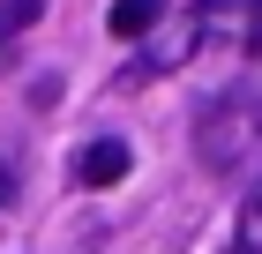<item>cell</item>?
Returning a JSON list of instances; mask_svg holds the SVG:
<instances>
[{"mask_svg":"<svg viewBox=\"0 0 262 254\" xmlns=\"http://www.w3.org/2000/svg\"><path fill=\"white\" fill-rule=\"evenodd\" d=\"M247 142H255V120H247V98H240V90H225V98H210V105H202L195 150H202V165H210V172H232Z\"/></svg>","mask_w":262,"mask_h":254,"instance_id":"1","label":"cell"},{"mask_svg":"<svg viewBox=\"0 0 262 254\" xmlns=\"http://www.w3.org/2000/svg\"><path fill=\"white\" fill-rule=\"evenodd\" d=\"M127 165H135V150H127L120 135H98V142H82V150H75L68 172H75V187H120Z\"/></svg>","mask_w":262,"mask_h":254,"instance_id":"2","label":"cell"},{"mask_svg":"<svg viewBox=\"0 0 262 254\" xmlns=\"http://www.w3.org/2000/svg\"><path fill=\"white\" fill-rule=\"evenodd\" d=\"M165 15V0H113V38H142V30H150V22Z\"/></svg>","mask_w":262,"mask_h":254,"instance_id":"3","label":"cell"},{"mask_svg":"<svg viewBox=\"0 0 262 254\" xmlns=\"http://www.w3.org/2000/svg\"><path fill=\"white\" fill-rule=\"evenodd\" d=\"M38 15H45V0H0V45H8V38H23Z\"/></svg>","mask_w":262,"mask_h":254,"instance_id":"4","label":"cell"},{"mask_svg":"<svg viewBox=\"0 0 262 254\" xmlns=\"http://www.w3.org/2000/svg\"><path fill=\"white\" fill-rule=\"evenodd\" d=\"M240 254H262V187L247 195V217H240Z\"/></svg>","mask_w":262,"mask_h":254,"instance_id":"5","label":"cell"},{"mask_svg":"<svg viewBox=\"0 0 262 254\" xmlns=\"http://www.w3.org/2000/svg\"><path fill=\"white\" fill-rule=\"evenodd\" d=\"M8 195H15V165L0 157V210H8Z\"/></svg>","mask_w":262,"mask_h":254,"instance_id":"6","label":"cell"},{"mask_svg":"<svg viewBox=\"0 0 262 254\" xmlns=\"http://www.w3.org/2000/svg\"><path fill=\"white\" fill-rule=\"evenodd\" d=\"M247 0H202V15H240Z\"/></svg>","mask_w":262,"mask_h":254,"instance_id":"7","label":"cell"},{"mask_svg":"<svg viewBox=\"0 0 262 254\" xmlns=\"http://www.w3.org/2000/svg\"><path fill=\"white\" fill-rule=\"evenodd\" d=\"M255 142H262V105H255Z\"/></svg>","mask_w":262,"mask_h":254,"instance_id":"8","label":"cell"}]
</instances>
